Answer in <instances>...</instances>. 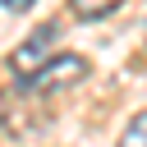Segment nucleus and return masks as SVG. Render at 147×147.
Here are the masks:
<instances>
[{
    "label": "nucleus",
    "mask_w": 147,
    "mask_h": 147,
    "mask_svg": "<svg viewBox=\"0 0 147 147\" xmlns=\"http://www.w3.org/2000/svg\"><path fill=\"white\" fill-rule=\"evenodd\" d=\"M83 78H87V60H83V55H55V60H46L37 74H28L18 87L32 92V96H55V92H64V87H78Z\"/></svg>",
    "instance_id": "f257e3e1"
},
{
    "label": "nucleus",
    "mask_w": 147,
    "mask_h": 147,
    "mask_svg": "<svg viewBox=\"0 0 147 147\" xmlns=\"http://www.w3.org/2000/svg\"><path fill=\"white\" fill-rule=\"evenodd\" d=\"M55 37H60V28H55V23H46V28L28 32V37H23V46H14V55H9V69L18 74V83H23L28 74H37V69L51 60V51H55Z\"/></svg>",
    "instance_id": "f03ea898"
},
{
    "label": "nucleus",
    "mask_w": 147,
    "mask_h": 147,
    "mask_svg": "<svg viewBox=\"0 0 147 147\" xmlns=\"http://www.w3.org/2000/svg\"><path fill=\"white\" fill-rule=\"evenodd\" d=\"M124 0H69V9H74V18H83V23H96V18H106V14H115Z\"/></svg>",
    "instance_id": "7ed1b4c3"
},
{
    "label": "nucleus",
    "mask_w": 147,
    "mask_h": 147,
    "mask_svg": "<svg viewBox=\"0 0 147 147\" xmlns=\"http://www.w3.org/2000/svg\"><path fill=\"white\" fill-rule=\"evenodd\" d=\"M119 147H147V110H138V115L124 124V133H119Z\"/></svg>",
    "instance_id": "20e7f679"
},
{
    "label": "nucleus",
    "mask_w": 147,
    "mask_h": 147,
    "mask_svg": "<svg viewBox=\"0 0 147 147\" xmlns=\"http://www.w3.org/2000/svg\"><path fill=\"white\" fill-rule=\"evenodd\" d=\"M0 5H5L9 14H23V9H32V0H0Z\"/></svg>",
    "instance_id": "39448f33"
}]
</instances>
